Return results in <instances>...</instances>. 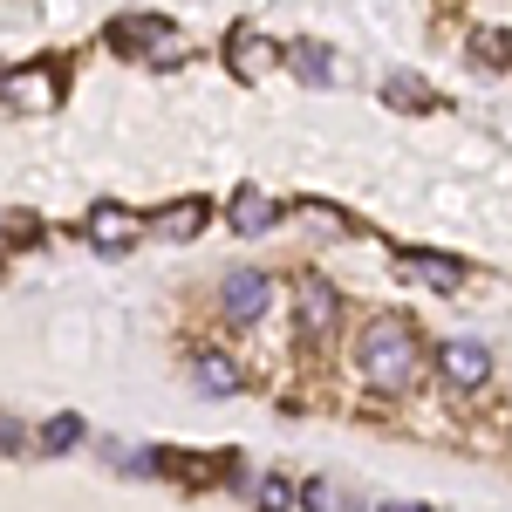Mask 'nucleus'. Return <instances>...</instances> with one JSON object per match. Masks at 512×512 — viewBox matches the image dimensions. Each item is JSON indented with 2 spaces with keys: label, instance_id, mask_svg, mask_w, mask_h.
Returning a JSON list of instances; mask_svg holds the SVG:
<instances>
[{
  "label": "nucleus",
  "instance_id": "obj_9",
  "mask_svg": "<svg viewBox=\"0 0 512 512\" xmlns=\"http://www.w3.org/2000/svg\"><path fill=\"white\" fill-rule=\"evenodd\" d=\"M396 267H403V274H417L424 287H458V274H465V267H458V260H444V253H396Z\"/></svg>",
  "mask_w": 512,
  "mask_h": 512
},
{
  "label": "nucleus",
  "instance_id": "obj_17",
  "mask_svg": "<svg viewBox=\"0 0 512 512\" xmlns=\"http://www.w3.org/2000/svg\"><path fill=\"white\" fill-rule=\"evenodd\" d=\"M14 96H21V103H48V76H21V82H14Z\"/></svg>",
  "mask_w": 512,
  "mask_h": 512
},
{
  "label": "nucleus",
  "instance_id": "obj_5",
  "mask_svg": "<svg viewBox=\"0 0 512 512\" xmlns=\"http://www.w3.org/2000/svg\"><path fill=\"white\" fill-rule=\"evenodd\" d=\"M437 369H444V383H458V390H478V383H492V349H478V342H444Z\"/></svg>",
  "mask_w": 512,
  "mask_h": 512
},
{
  "label": "nucleus",
  "instance_id": "obj_6",
  "mask_svg": "<svg viewBox=\"0 0 512 512\" xmlns=\"http://www.w3.org/2000/svg\"><path fill=\"white\" fill-rule=\"evenodd\" d=\"M287 55V69L301 82H315V89H328V82H342V62H335V48H321V41H294V48H280Z\"/></svg>",
  "mask_w": 512,
  "mask_h": 512
},
{
  "label": "nucleus",
  "instance_id": "obj_12",
  "mask_svg": "<svg viewBox=\"0 0 512 512\" xmlns=\"http://www.w3.org/2000/svg\"><path fill=\"white\" fill-rule=\"evenodd\" d=\"M198 390H205V396H233L239 390V369L226 362V355H198Z\"/></svg>",
  "mask_w": 512,
  "mask_h": 512
},
{
  "label": "nucleus",
  "instance_id": "obj_15",
  "mask_svg": "<svg viewBox=\"0 0 512 512\" xmlns=\"http://www.w3.org/2000/svg\"><path fill=\"white\" fill-rule=\"evenodd\" d=\"M472 48H478V62H485V69L512 62V35H499V28H478V35H472Z\"/></svg>",
  "mask_w": 512,
  "mask_h": 512
},
{
  "label": "nucleus",
  "instance_id": "obj_3",
  "mask_svg": "<svg viewBox=\"0 0 512 512\" xmlns=\"http://www.w3.org/2000/svg\"><path fill=\"white\" fill-rule=\"evenodd\" d=\"M219 301H226V315H233V321H260L267 308H274V280L253 274V267H233L226 287H219Z\"/></svg>",
  "mask_w": 512,
  "mask_h": 512
},
{
  "label": "nucleus",
  "instance_id": "obj_8",
  "mask_svg": "<svg viewBox=\"0 0 512 512\" xmlns=\"http://www.w3.org/2000/svg\"><path fill=\"white\" fill-rule=\"evenodd\" d=\"M130 239H137V219H130L123 205H96V212H89V246H96V253H117Z\"/></svg>",
  "mask_w": 512,
  "mask_h": 512
},
{
  "label": "nucleus",
  "instance_id": "obj_2",
  "mask_svg": "<svg viewBox=\"0 0 512 512\" xmlns=\"http://www.w3.org/2000/svg\"><path fill=\"white\" fill-rule=\"evenodd\" d=\"M171 41H178V28L164 14H123V21H110V48H123V55H158V62H171Z\"/></svg>",
  "mask_w": 512,
  "mask_h": 512
},
{
  "label": "nucleus",
  "instance_id": "obj_14",
  "mask_svg": "<svg viewBox=\"0 0 512 512\" xmlns=\"http://www.w3.org/2000/svg\"><path fill=\"white\" fill-rule=\"evenodd\" d=\"M383 96L403 103V110H431V89H424L417 76H390V82H383Z\"/></svg>",
  "mask_w": 512,
  "mask_h": 512
},
{
  "label": "nucleus",
  "instance_id": "obj_16",
  "mask_svg": "<svg viewBox=\"0 0 512 512\" xmlns=\"http://www.w3.org/2000/svg\"><path fill=\"white\" fill-rule=\"evenodd\" d=\"M287 506H294L287 478H267V485H260V512H287Z\"/></svg>",
  "mask_w": 512,
  "mask_h": 512
},
{
  "label": "nucleus",
  "instance_id": "obj_10",
  "mask_svg": "<svg viewBox=\"0 0 512 512\" xmlns=\"http://www.w3.org/2000/svg\"><path fill=\"white\" fill-rule=\"evenodd\" d=\"M198 226H205V205H198V198H185V205H164L158 219H151V233H158V239H192Z\"/></svg>",
  "mask_w": 512,
  "mask_h": 512
},
{
  "label": "nucleus",
  "instance_id": "obj_7",
  "mask_svg": "<svg viewBox=\"0 0 512 512\" xmlns=\"http://www.w3.org/2000/svg\"><path fill=\"white\" fill-rule=\"evenodd\" d=\"M226 62H233V69H239L246 82H260V76H267V69L280 62V48H274L267 35H253V28H239V35L226 41Z\"/></svg>",
  "mask_w": 512,
  "mask_h": 512
},
{
  "label": "nucleus",
  "instance_id": "obj_4",
  "mask_svg": "<svg viewBox=\"0 0 512 512\" xmlns=\"http://www.w3.org/2000/svg\"><path fill=\"white\" fill-rule=\"evenodd\" d=\"M294 301H301V328H308V335H328V328H335V321H342V301H335V287H328V280L321 274H301V287H294Z\"/></svg>",
  "mask_w": 512,
  "mask_h": 512
},
{
  "label": "nucleus",
  "instance_id": "obj_11",
  "mask_svg": "<svg viewBox=\"0 0 512 512\" xmlns=\"http://www.w3.org/2000/svg\"><path fill=\"white\" fill-rule=\"evenodd\" d=\"M233 226L239 233H267V226H274V198L267 192H239L233 198Z\"/></svg>",
  "mask_w": 512,
  "mask_h": 512
},
{
  "label": "nucleus",
  "instance_id": "obj_18",
  "mask_svg": "<svg viewBox=\"0 0 512 512\" xmlns=\"http://www.w3.org/2000/svg\"><path fill=\"white\" fill-rule=\"evenodd\" d=\"M383 512H424V506H383Z\"/></svg>",
  "mask_w": 512,
  "mask_h": 512
},
{
  "label": "nucleus",
  "instance_id": "obj_1",
  "mask_svg": "<svg viewBox=\"0 0 512 512\" xmlns=\"http://www.w3.org/2000/svg\"><path fill=\"white\" fill-rule=\"evenodd\" d=\"M410 369H417V335H410V321H369V328H362V376H369L376 390H403Z\"/></svg>",
  "mask_w": 512,
  "mask_h": 512
},
{
  "label": "nucleus",
  "instance_id": "obj_13",
  "mask_svg": "<svg viewBox=\"0 0 512 512\" xmlns=\"http://www.w3.org/2000/svg\"><path fill=\"white\" fill-rule=\"evenodd\" d=\"M82 444V417L69 410V417H48V431H41V451L48 458H62V451H76Z\"/></svg>",
  "mask_w": 512,
  "mask_h": 512
}]
</instances>
